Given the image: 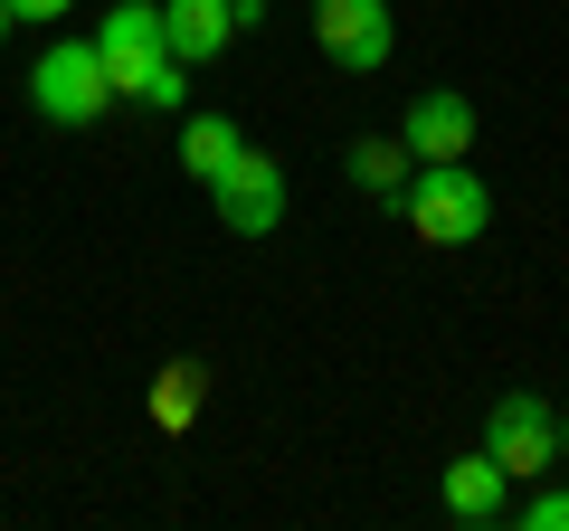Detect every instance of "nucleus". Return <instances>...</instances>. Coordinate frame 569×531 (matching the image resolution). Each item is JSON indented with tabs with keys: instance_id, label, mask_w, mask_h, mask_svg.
Returning <instances> with one entry per match:
<instances>
[{
	"instance_id": "1",
	"label": "nucleus",
	"mask_w": 569,
	"mask_h": 531,
	"mask_svg": "<svg viewBox=\"0 0 569 531\" xmlns=\"http://www.w3.org/2000/svg\"><path fill=\"white\" fill-rule=\"evenodd\" d=\"M96 58H104V77H114V96H133V104H181L190 96V67L171 58V39H162V10H104V29H96Z\"/></svg>"
},
{
	"instance_id": "2",
	"label": "nucleus",
	"mask_w": 569,
	"mask_h": 531,
	"mask_svg": "<svg viewBox=\"0 0 569 531\" xmlns=\"http://www.w3.org/2000/svg\"><path fill=\"white\" fill-rule=\"evenodd\" d=\"M399 209H408V228H418L427 247H475L485 219H493V190L475 181L466 162H418L408 190H399Z\"/></svg>"
},
{
	"instance_id": "3",
	"label": "nucleus",
	"mask_w": 569,
	"mask_h": 531,
	"mask_svg": "<svg viewBox=\"0 0 569 531\" xmlns=\"http://www.w3.org/2000/svg\"><path fill=\"white\" fill-rule=\"evenodd\" d=\"M29 104H39L48 123H67V133H86V123L114 104V77H104L96 39H48V58L29 67Z\"/></svg>"
},
{
	"instance_id": "4",
	"label": "nucleus",
	"mask_w": 569,
	"mask_h": 531,
	"mask_svg": "<svg viewBox=\"0 0 569 531\" xmlns=\"http://www.w3.org/2000/svg\"><path fill=\"white\" fill-rule=\"evenodd\" d=\"M485 455L522 484V474H550L560 465V409L550 399H531V389H512V399H493L485 418Z\"/></svg>"
},
{
	"instance_id": "5",
	"label": "nucleus",
	"mask_w": 569,
	"mask_h": 531,
	"mask_svg": "<svg viewBox=\"0 0 569 531\" xmlns=\"http://www.w3.org/2000/svg\"><path fill=\"white\" fill-rule=\"evenodd\" d=\"M209 209H219L228 238H276V228H284V162H266V152H238V162L209 181Z\"/></svg>"
},
{
	"instance_id": "6",
	"label": "nucleus",
	"mask_w": 569,
	"mask_h": 531,
	"mask_svg": "<svg viewBox=\"0 0 569 531\" xmlns=\"http://www.w3.org/2000/svg\"><path fill=\"white\" fill-rule=\"evenodd\" d=\"M313 39L342 77H380L399 29H389V0H313Z\"/></svg>"
},
{
	"instance_id": "7",
	"label": "nucleus",
	"mask_w": 569,
	"mask_h": 531,
	"mask_svg": "<svg viewBox=\"0 0 569 531\" xmlns=\"http://www.w3.org/2000/svg\"><path fill=\"white\" fill-rule=\"evenodd\" d=\"M399 143H408V162H466L475 152V104L456 96V86H427L399 114Z\"/></svg>"
},
{
	"instance_id": "8",
	"label": "nucleus",
	"mask_w": 569,
	"mask_h": 531,
	"mask_svg": "<svg viewBox=\"0 0 569 531\" xmlns=\"http://www.w3.org/2000/svg\"><path fill=\"white\" fill-rule=\"evenodd\" d=\"M238 29H247L238 0H162V39H171V58H181V67H209Z\"/></svg>"
},
{
	"instance_id": "9",
	"label": "nucleus",
	"mask_w": 569,
	"mask_h": 531,
	"mask_svg": "<svg viewBox=\"0 0 569 531\" xmlns=\"http://www.w3.org/2000/svg\"><path fill=\"white\" fill-rule=\"evenodd\" d=\"M437 493H447V512H456V522H503V512H512V474L493 465L485 447H475V455H456V465L437 474Z\"/></svg>"
},
{
	"instance_id": "10",
	"label": "nucleus",
	"mask_w": 569,
	"mask_h": 531,
	"mask_svg": "<svg viewBox=\"0 0 569 531\" xmlns=\"http://www.w3.org/2000/svg\"><path fill=\"white\" fill-rule=\"evenodd\" d=\"M238 152H247V133H238V123H228V114H190L181 123V171H190V181H219V171L228 162H238Z\"/></svg>"
},
{
	"instance_id": "11",
	"label": "nucleus",
	"mask_w": 569,
	"mask_h": 531,
	"mask_svg": "<svg viewBox=\"0 0 569 531\" xmlns=\"http://www.w3.org/2000/svg\"><path fill=\"white\" fill-rule=\"evenodd\" d=\"M342 171H351L361 190H380V200H399V190H408V171H418V162H408V143H399V133H361V143L342 152Z\"/></svg>"
},
{
	"instance_id": "12",
	"label": "nucleus",
	"mask_w": 569,
	"mask_h": 531,
	"mask_svg": "<svg viewBox=\"0 0 569 531\" xmlns=\"http://www.w3.org/2000/svg\"><path fill=\"white\" fill-rule=\"evenodd\" d=\"M190 409H200V370L171 361V370H162V389H152V418H162V428H190Z\"/></svg>"
},
{
	"instance_id": "13",
	"label": "nucleus",
	"mask_w": 569,
	"mask_h": 531,
	"mask_svg": "<svg viewBox=\"0 0 569 531\" xmlns=\"http://www.w3.org/2000/svg\"><path fill=\"white\" fill-rule=\"evenodd\" d=\"M522 531H569V484H560V493H531V503H522Z\"/></svg>"
},
{
	"instance_id": "14",
	"label": "nucleus",
	"mask_w": 569,
	"mask_h": 531,
	"mask_svg": "<svg viewBox=\"0 0 569 531\" xmlns=\"http://www.w3.org/2000/svg\"><path fill=\"white\" fill-rule=\"evenodd\" d=\"M77 0H10V20H29V29H58Z\"/></svg>"
},
{
	"instance_id": "15",
	"label": "nucleus",
	"mask_w": 569,
	"mask_h": 531,
	"mask_svg": "<svg viewBox=\"0 0 569 531\" xmlns=\"http://www.w3.org/2000/svg\"><path fill=\"white\" fill-rule=\"evenodd\" d=\"M10 29H20V20H10V0H0V39H10Z\"/></svg>"
},
{
	"instance_id": "16",
	"label": "nucleus",
	"mask_w": 569,
	"mask_h": 531,
	"mask_svg": "<svg viewBox=\"0 0 569 531\" xmlns=\"http://www.w3.org/2000/svg\"><path fill=\"white\" fill-rule=\"evenodd\" d=\"M560 465H569V418H560Z\"/></svg>"
},
{
	"instance_id": "17",
	"label": "nucleus",
	"mask_w": 569,
	"mask_h": 531,
	"mask_svg": "<svg viewBox=\"0 0 569 531\" xmlns=\"http://www.w3.org/2000/svg\"><path fill=\"white\" fill-rule=\"evenodd\" d=\"M238 10H247V20H257V0H238Z\"/></svg>"
}]
</instances>
